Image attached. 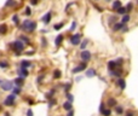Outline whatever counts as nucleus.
<instances>
[{"mask_svg": "<svg viewBox=\"0 0 138 116\" xmlns=\"http://www.w3.org/2000/svg\"><path fill=\"white\" fill-rule=\"evenodd\" d=\"M9 47H10L11 51H14L16 56H20L22 52L24 51V48H26V44H24L22 40L17 39V40L10 42V44H9Z\"/></svg>", "mask_w": 138, "mask_h": 116, "instance_id": "f257e3e1", "label": "nucleus"}, {"mask_svg": "<svg viewBox=\"0 0 138 116\" xmlns=\"http://www.w3.org/2000/svg\"><path fill=\"white\" fill-rule=\"evenodd\" d=\"M20 28H21V30L26 32V33H33V32H35V29H36V22L29 20V18L24 20L23 23L20 24Z\"/></svg>", "mask_w": 138, "mask_h": 116, "instance_id": "f03ea898", "label": "nucleus"}, {"mask_svg": "<svg viewBox=\"0 0 138 116\" xmlns=\"http://www.w3.org/2000/svg\"><path fill=\"white\" fill-rule=\"evenodd\" d=\"M14 86H15V83L12 80H3L1 85H0V88L3 89V91H5V92H9V91H12Z\"/></svg>", "mask_w": 138, "mask_h": 116, "instance_id": "7ed1b4c3", "label": "nucleus"}, {"mask_svg": "<svg viewBox=\"0 0 138 116\" xmlns=\"http://www.w3.org/2000/svg\"><path fill=\"white\" fill-rule=\"evenodd\" d=\"M16 99H17V96H16L15 93H11V94H9V96L5 98L4 105H5V106H14L15 104H16Z\"/></svg>", "mask_w": 138, "mask_h": 116, "instance_id": "20e7f679", "label": "nucleus"}, {"mask_svg": "<svg viewBox=\"0 0 138 116\" xmlns=\"http://www.w3.org/2000/svg\"><path fill=\"white\" fill-rule=\"evenodd\" d=\"M70 44L73 45V46H78V45H80V42H81V34H74L70 36Z\"/></svg>", "mask_w": 138, "mask_h": 116, "instance_id": "39448f33", "label": "nucleus"}, {"mask_svg": "<svg viewBox=\"0 0 138 116\" xmlns=\"http://www.w3.org/2000/svg\"><path fill=\"white\" fill-rule=\"evenodd\" d=\"M87 68V62H81L79 65H76L75 68L72 70V73L73 74H76V73H80V71H83V70H85V69Z\"/></svg>", "mask_w": 138, "mask_h": 116, "instance_id": "423d86ee", "label": "nucleus"}, {"mask_svg": "<svg viewBox=\"0 0 138 116\" xmlns=\"http://www.w3.org/2000/svg\"><path fill=\"white\" fill-rule=\"evenodd\" d=\"M16 73H17V75L23 77V79H26L28 75H29V70L27 68H23V67H20V68H17L16 70Z\"/></svg>", "mask_w": 138, "mask_h": 116, "instance_id": "0eeeda50", "label": "nucleus"}, {"mask_svg": "<svg viewBox=\"0 0 138 116\" xmlns=\"http://www.w3.org/2000/svg\"><path fill=\"white\" fill-rule=\"evenodd\" d=\"M91 57H92V55H91L90 51H87V50H83L81 53H80V58L84 62H89L91 59Z\"/></svg>", "mask_w": 138, "mask_h": 116, "instance_id": "6e6552de", "label": "nucleus"}, {"mask_svg": "<svg viewBox=\"0 0 138 116\" xmlns=\"http://www.w3.org/2000/svg\"><path fill=\"white\" fill-rule=\"evenodd\" d=\"M51 20H52V12H51V11H48L47 14H45L41 17V22L44 24H48V23L51 22Z\"/></svg>", "mask_w": 138, "mask_h": 116, "instance_id": "1a4fd4ad", "label": "nucleus"}, {"mask_svg": "<svg viewBox=\"0 0 138 116\" xmlns=\"http://www.w3.org/2000/svg\"><path fill=\"white\" fill-rule=\"evenodd\" d=\"M63 40H64V35H62V34H59V35H57L55 38V45L58 47V46H61L62 45V42H63Z\"/></svg>", "mask_w": 138, "mask_h": 116, "instance_id": "9d476101", "label": "nucleus"}, {"mask_svg": "<svg viewBox=\"0 0 138 116\" xmlns=\"http://www.w3.org/2000/svg\"><path fill=\"white\" fill-rule=\"evenodd\" d=\"M125 28V23L122 22H116L114 26H113V30L114 32H119V30H121V29H124Z\"/></svg>", "mask_w": 138, "mask_h": 116, "instance_id": "9b49d317", "label": "nucleus"}, {"mask_svg": "<svg viewBox=\"0 0 138 116\" xmlns=\"http://www.w3.org/2000/svg\"><path fill=\"white\" fill-rule=\"evenodd\" d=\"M121 74H122V70L120 68H116V69H114V70H109V75H111V76H117V77H120Z\"/></svg>", "mask_w": 138, "mask_h": 116, "instance_id": "f8f14e48", "label": "nucleus"}, {"mask_svg": "<svg viewBox=\"0 0 138 116\" xmlns=\"http://www.w3.org/2000/svg\"><path fill=\"white\" fill-rule=\"evenodd\" d=\"M14 83H15V86H21L22 87V86L24 85V79L21 77V76H17L14 80Z\"/></svg>", "mask_w": 138, "mask_h": 116, "instance_id": "ddd939ff", "label": "nucleus"}, {"mask_svg": "<svg viewBox=\"0 0 138 116\" xmlns=\"http://www.w3.org/2000/svg\"><path fill=\"white\" fill-rule=\"evenodd\" d=\"M56 91H57V88H51L47 92V93L45 94V98H46L47 100H48V99H51V98H53V97H55V94H56Z\"/></svg>", "mask_w": 138, "mask_h": 116, "instance_id": "4468645a", "label": "nucleus"}, {"mask_svg": "<svg viewBox=\"0 0 138 116\" xmlns=\"http://www.w3.org/2000/svg\"><path fill=\"white\" fill-rule=\"evenodd\" d=\"M20 67H23V68H30L32 67V62L30 61H27V59H22L20 62Z\"/></svg>", "mask_w": 138, "mask_h": 116, "instance_id": "2eb2a0df", "label": "nucleus"}, {"mask_svg": "<svg viewBox=\"0 0 138 116\" xmlns=\"http://www.w3.org/2000/svg\"><path fill=\"white\" fill-rule=\"evenodd\" d=\"M97 75V71L93 68H90L86 70V77H93Z\"/></svg>", "mask_w": 138, "mask_h": 116, "instance_id": "dca6fc26", "label": "nucleus"}, {"mask_svg": "<svg viewBox=\"0 0 138 116\" xmlns=\"http://www.w3.org/2000/svg\"><path fill=\"white\" fill-rule=\"evenodd\" d=\"M7 32H9V27H7V24H5V23L0 24V35H5Z\"/></svg>", "mask_w": 138, "mask_h": 116, "instance_id": "f3484780", "label": "nucleus"}, {"mask_svg": "<svg viewBox=\"0 0 138 116\" xmlns=\"http://www.w3.org/2000/svg\"><path fill=\"white\" fill-rule=\"evenodd\" d=\"M119 68L117 63L115 61H109L108 62V70H114V69Z\"/></svg>", "mask_w": 138, "mask_h": 116, "instance_id": "a211bd4d", "label": "nucleus"}, {"mask_svg": "<svg viewBox=\"0 0 138 116\" xmlns=\"http://www.w3.org/2000/svg\"><path fill=\"white\" fill-rule=\"evenodd\" d=\"M63 109L64 110H67V111H69V110H72L73 109V103L72 102H69V100H67V102H64L63 103Z\"/></svg>", "mask_w": 138, "mask_h": 116, "instance_id": "6ab92c4d", "label": "nucleus"}, {"mask_svg": "<svg viewBox=\"0 0 138 116\" xmlns=\"http://www.w3.org/2000/svg\"><path fill=\"white\" fill-rule=\"evenodd\" d=\"M17 6V0H6L5 7H15Z\"/></svg>", "mask_w": 138, "mask_h": 116, "instance_id": "aec40b11", "label": "nucleus"}, {"mask_svg": "<svg viewBox=\"0 0 138 116\" xmlns=\"http://www.w3.org/2000/svg\"><path fill=\"white\" fill-rule=\"evenodd\" d=\"M120 6H122L121 0H114V1H113V5H111V9H113V10H115V11H116Z\"/></svg>", "mask_w": 138, "mask_h": 116, "instance_id": "412c9836", "label": "nucleus"}, {"mask_svg": "<svg viewBox=\"0 0 138 116\" xmlns=\"http://www.w3.org/2000/svg\"><path fill=\"white\" fill-rule=\"evenodd\" d=\"M116 104H117V102H116L115 98H109V99L107 100V105H108L109 108H111V106H116Z\"/></svg>", "mask_w": 138, "mask_h": 116, "instance_id": "4be33fe9", "label": "nucleus"}, {"mask_svg": "<svg viewBox=\"0 0 138 116\" xmlns=\"http://www.w3.org/2000/svg\"><path fill=\"white\" fill-rule=\"evenodd\" d=\"M117 85H119V87L121 89H125V87H126V82H125V80L122 79V77H119V80H117Z\"/></svg>", "mask_w": 138, "mask_h": 116, "instance_id": "5701e85b", "label": "nucleus"}, {"mask_svg": "<svg viewBox=\"0 0 138 116\" xmlns=\"http://www.w3.org/2000/svg\"><path fill=\"white\" fill-rule=\"evenodd\" d=\"M116 14H117V15H121V16H124V15L127 14V10H126V7L120 6V7H119V9L116 10Z\"/></svg>", "mask_w": 138, "mask_h": 116, "instance_id": "b1692460", "label": "nucleus"}, {"mask_svg": "<svg viewBox=\"0 0 138 116\" xmlns=\"http://www.w3.org/2000/svg\"><path fill=\"white\" fill-rule=\"evenodd\" d=\"M12 22H14L16 26H20V24H21V20H20V16H18L17 14L12 16Z\"/></svg>", "mask_w": 138, "mask_h": 116, "instance_id": "393cba45", "label": "nucleus"}, {"mask_svg": "<svg viewBox=\"0 0 138 116\" xmlns=\"http://www.w3.org/2000/svg\"><path fill=\"white\" fill-rule=\"evenodd\" d=\"M21 92H22L21 86H14V88H12V93H15L16 96H18V94H21Z\"/></svg>", "mask_w": 138, "mask_h": 116, "instance_id": "a878e982", "label": "nucleus"}, {"mask_svg": "<svg viewBox=\"0 0 138 116\" xmlns=\"http://www.w3.org/2000/svg\"><path fill=\"white\" fill-rule=\"evenodd\" d=\"M62 77V71L59 70V69H56L55 71H53V79H61Z\"/></svg>", "mask_w": 138, "mask_h": 116, "instance_id": "bb28decb", "label": "nucleus"}, {"mask_svg": "<svg viewBox=\"0 0 138 116\" xmlns=\"http://www.w3.org/2000/svg\"><path fill=\"white\" fill-rule=\"evenodd\" d=\"M18 39H20V40H22L24 44H30V39L28 38L27 35H20V36H18Z\"/></svg>", "mask_w": 138, "mask_h": 116, "instance_id": "cd10ccee", "label": "nucleus"}, {"mask_svg": "<svg viewBox=\"0 0 138 116\" xmlns=\"http://www.w3.org/2000/svg\"><path fill=\"white\" fill-rule=\"evenodd\" d=\"M87 44H89V39H84V40L80 42V50H81V51H83V50H86Z\"/></svg>", "mask_w": 138, "mask_h": 116, "instance_id": "c85d7f7f", "label": "nucleus"}, {"mask_svg": "<svg viewBox=\"0 0 138 116\" xmlns=\"http://www.w3.org/2000/svg\"><path fill=\"white\" fill-rule=\"evenodd\" d=\"M10 67V63L7 61H0V68L1 69H7Z\"/></svg>", "mask_w": 138, "mask_h": 116, "instance_id": "c756f323", "label": "nucleus"}, {"mask_svg": "<svg viewBox=\"0 0 138 116\" xmlns=\"http://www.w3.org/2000/svg\"><path fill=\"white\" fill-rule=\"evenodd\" d=\"M70 88H72V82H67V83H64V85H63V89H64V92H65V93L69 92Z\"/></svg>", "mask_w": 138, "mask_h": 116, "instance_id": "7c9ffc66", "label": "nucleus"}, {"mask_svg": "<svg viewBox=\"0 0 138 116\" xmlns=\"http://www.w3.org/2000/svg\"><path fill=\"white\" fill-rule=\"evenodd\" d=\"M130 20H131V16H130V15H127V14H126V15H124V16H122V18H121V22L126 24L127 22H130Z\"/></svg>", "mask_w": 138, "mask_h": 116, "instance_id": "2f4dec72", "label": "nucleus"}, {"mask_svg": "<svg viewBox=\"0 0 138 116\" xmlns=\"http://www.w3.org/2000/svg\"><path fill=\"white\" fill-rule=\"evenodd\" d=\"M55 104H57V99H56L55 97H53V98H51V99H48V105H47L48 108H52Z\"/></svg>", "mask_w": 138, "mask_h": 116, "instance_id": "473e14b6", "label": "nucleus"}, {"mask_svg": "<svg viewBox=\"0 0 138 116\" xmlns=\"http://www.w3.org/2000/svg\"><path fill=\"white\" fill-rule=\"evenodd\" d=\"M116 22H117L116 16H110V17H109V24H110V26H114Z\"/></svg>", "mask_w": 138, "mask_h": 116, "instance_id": "72a5a7b5", "label": "nucleus"}, {"mask_svg": "<svg viewBox=\"0 0 138 116\" xmlns=\"http://www.w3.org/2000/svg\"><path fill=\"white\" fill-rule=\"evenodd\" d=\"M63 27H64V23H63V22H61V23H57V24H55V26H53V29H55V30H61Z\"/></svg>", "mask_w": 138, "mask_h": 116, "instance_id": "f704fd0d", "label": "nucleus"}, {"mask_svg": "<svg viewBox=\"0 0 138 116\" xmlns=\"http://www.w3.org/2000/svg\"><path fill=\"white\" fill-rule=\"evenodd\" d=\"M65 98H67V100H69V102H74V96L72 94V93H69V92H67L65 93Z\"/></svg>", "mask_w": 138, "mask_h": 116, "instance_id": "c9c22d12", "label": "nucleus"}, {"mask_svg": "<svg viewBox=\"0 0 138 116\" xmlns=\"http://www.w3.org/2000/svg\"><path fill=\"white\" fill-rule=\"evenodd\" d=\"M103 116H110L111 115V109L109 108V109H104L102 112H101Z\"/></svg>", "mask_w": 138, "mask_h": 116, "instance_id": "e433bc0d", "label": "nucleus"}, {"mask_svg": "<svg viewBox=\"0 0 138 116\" xmlns=\"http://www.w3.org/2000/svg\"><path fill=\"white\" fill-rule=\"evenodd\" d=\"M115 111H116L117 115H120V114H122V112H124V108H122L121 105H120V106L116 105V106H115Z\"/></svg>", "mask_w": 138, "mask_h": 116, "instance_id": "4c0bfd02", "label": "nucleus"}, {"mask_svg": "<svg viewBox=\"0 0 138 116\" xmlns=\"http://www.w3.org/2000/svg\"><path fill=\"white\" fill-rule=\"evenodd\" d=\"M24 15L28 16V17H29V16H32V9H30L29 6H27L26 9H24Z\"/></svg>", "mask_w": 138, "mask_h": 116, "instance_id": "58836bf2", "label": "nucleus"}, {"mask_svg": "<svg viewBox=\"0 0 138 116\" xmlns=\"http://www.w3.org/2000/svg\"><path fill=\"white\" fill-rule=\"evenodd\" d=\"M44 79H45V75H39L38 77H36V83L40 85V83L44 81Z\"/></svg>", "mask_w": 138, "mask_h": 116, "instance_id": "ea45409f", "label": "nucleus"}, {"mask_svg": "<svg viewBox=\"0 0 138 116\" xmlns=\"http://www.w3.org/2000/svg\"><path fill=\"white\" fill-rule=\"evenodd\" d=\"M47 39L46 38H41V47H46L47 46Z\"/></svg>", "mask_w": 138, "mask_h": 116, "instance_id": "a19ab883", "label": "nucleus"}, {"mask_svg": "<svg viewBox=\"0 0 138 116\" xmlns=\"http://www.w3.org/2000/svg\"><path fill=\"white\" fill-rule=\"evenodd\" d=\"M76 26H78V23H76V21H73V23H72V26H70V32H74L75 30V28H76Z\"/></svg>", "mask_w": 138, "mask_h": 116, "instance_id": "79ce46f5", "label": "nucleus"}, {"mask_svg": "<svg viewBox=\"0 0 138 116\" xmlns=\"http://www.w3.org/2000/svg\"><path fill=\"white\" fill-rule=\"evenodd\" d=\"M132 9H133V4H132V3H128V4L126 5V10H127V12L131 11Z\"/></svg>", "mask_w": 138, "mask_h": 116, "instance_id": "37998d69", "label": "nucleus"}, {"mask_svg": "<svg viewBox=\"0 0 138 116\" xmlns=\"http://www.w3.org/2000/svg\"><path fill=\"white\" fill-rule=\"evenodd\" d=\"M26 115L27 116H34V112H33V110L29 108V109L27 110V112H26Z\"/></svg>", "mask_w": 138, "mask_h": 116, "instance_id": "c03bdc74", "label": "nucleus"}, {"mask_svg": "<svg viewBox=\"0 0 138 116\" xmlns=\"http://www.w3.org/2000/svg\"><path fill=\"white\" fill-rule=\"evenodd\" d=\"M29 3H30L32 5H38V4L40 3V0H29Z\"/></svg>", "mask_w": 138, "mask_h": 116, "instance_id": "a18cd8bd", "label": "nucleus"}, {"mask_svg": "<svg viewBox=\"0 0 138 116\" xmlns=\"http://www.w3.org/2000/svg\"><path fill=\"white\" fill-rule=\"evenodd\" d=\"M65 116H74V110H69V111H67V115Z\"/></svg>", "mask_w": 138, "mask_h": 116, "instance_id": "49530a36", "label": "nucleus"}, {"mask_svg": "<svg viewBox=\"0 0 138 116\" xmlns=\"http://www.w3.org/2000/svg\"><path fill=\"white\" fill-rule=\"evenodd\" d=\"M117 63V65H120V64H122V62H124V59L122 58H117L116 61H115Z\"/></svg>", "mask_w": 138, "mask_h": 116, "instance_id": "de8ad7c7", "label": "nucleus"}, {"mask_svg": "<svg viewBox=\"0 0 138 116\" xmlns=\"http://www.w3.org/2000/svg\"><path fill=\"white\" fill-rule=\"evenodd\" d=\"M104 109H105L104 108V103H101V105H99V112H102Z\"/></svg>", "mask_w": 138, "mask_h": 116, "instance_id": "09e8293b", "label": "nucleus"}, {"mask_svg": "<svg viewBox=\"0 0 138 116\" xmlns=\"http://www.w3.org/2000/svg\"><path fill=\"white\" fill-rule=\"evenodd\" d=\"M134 115V114H133V111H130V110H128V111H126V114H125V116H133Z\"/></svg>", "mask_w": 138, "mask_h": 116, "instance_id": "8fccbe9b", "label": "nucleus"}, {"mask_svg": "<svg viewBox=\"0 0 138 116\" xmlns=\"http://www.w3.org/2000/svg\"><path fill=\"white\" fill-rule=\"evenodd\" d=\"M5 116H11V114L10 112H5Z\"/></svg>", "mask_w": 138, "mask_h": 116, "instance_id": "3c124183", "label": "nucleus"}, {"mask_svg": "<svg viewBox=\"0 0 138 116\" xmlns=\"http://www.w3.org/2000/svg\"><path fill=\"white\" fill-rule=\"evenodd\" d=\"M1 82H3V80H1V79H0V85H1Z\"/></svg>", "mask_w": 138, "mask_h": 116, "instance_id": "603ef678", "label": "nucleus"}, {"mask_svg": "<svg viewBox=\"0 0 138 116\" xmlns=\"http://www.w3.org/2000/svg\"><path fill=\"white\" fill-rule=\"evenodd\" d=\"M107 1H110V0H107Z\"/></svg>", "mask_w": 138, "mask_h": 116, "instance_id": "864d4df0", "label": "nucleus"}, {"mask_svg": "<svg viewBox=\"0 0 138 116\" xmlns=\"http://www.w3.org/2000/svg\"><path fill=\"white\" fill-rule=\"evenodd\" d=\"M137 4H138V0H137Z\"/></svg>", "mask_w": 138, "mask_h": 116, "instance_id": "5fc2aeb1", "label": "nucleus"}, {"mask_svg": "<svg viewBox=\"0 0 138 116\" xmlns=\"http://www.w3.org/2000/svg\"><path fill=\"white\" fill-rule=\"evenodd\" d=\"M96 1H98V0H96Z\"/></svg>", "mask_w": 138, "mask_h": 116, "instance_id": "6e6d98bb", "label": "nucleus"}]
</instances>
